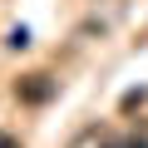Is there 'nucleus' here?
<instances>
[{"label":"nucleus","mask_w":148,"mask_h":148,"mask_svg":"<svg viewBox=\"0 0 148 148\" xmlns=\"http://www.w3.org/2000/svg\"><path fill=\"white\" fill-rule=\"evenodd\" d=\"M15 99H25V104H49V99H54V79H49V74H25V79H15Z\"/></svg>","instance_id":"obj_1"},{"label":"nucleus","mask_w":148,"mask_h":148,"mask_svg":"<svg viewBox=\"0 0 148 148\" xmlns=\"http://www.w3.org/2000/svg\"><path fill=\"white\" fill-rule=\"evenodd\" d=\"M119 114L123 119H133V123H143L148 128V89H128L123 99H119Z\"/></svg>","instance_id":"obj_2"},{"label":"nucleus","mask_w":148,"mask_h":148,"mask_svg":"<svg viewBox=\"0 0 148 148\" xmlns=\"http://www.w3.org/2000/svg\"><path fill=\"white\" fill-rule=\"evenodd\" d=\"M104 148H148V138H114V143H104Z\"/></svg>","instance_id":"obj_3"},{"label":"nucleus","mask_w":148,"mask_h":148,"mask_svg":"<svg viewBox=\"0 0 148 148\" xmlns=\"http://www.w3.org/2000/svg\"><path fill=\"white\" fill-rule=\"evenodd\" d=\"M0 148H20V138H10V133H0Z\"/></svg>","instance_id":"obj_4"}]
</instances>
